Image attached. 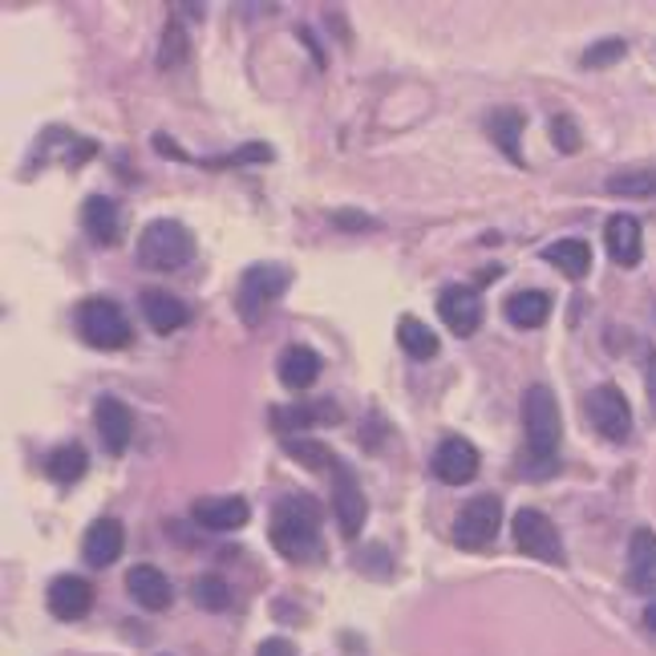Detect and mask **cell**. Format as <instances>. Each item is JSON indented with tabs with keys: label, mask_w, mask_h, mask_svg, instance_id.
<instances>
[{
	"label": "cell",
	"mask_w": 656,
	"mask_h": 656,
	"mask_svg": "<svg viewBox=\"0 0 656 656\" xmlns=\"http://www.w3.org/2000/svg\"><path fill=\"white\" fill-rule=\"evenodd\" d=\"M587 422L596 426L608 442H624L628 430H633V410H628V398H624L616 386L592 389V393H587Z\"/></svg>",
	"instance_id": "obj_8"
},
{
	"label": "cell",
	"mask_w": 656,
	"mask_h": 656,
	"mask_svg": "<svg viewBox=\"0 0 656 656\" xmlns=\"http://www.w3.org/2000/svg\"><path fill=\"white\" fill-rule=\"evenodd\" d=\"M142 317L154 332H175L178 325H187V305L171 293H146L142 296Z\"/></svg>",
	"instance_id": "obj_20"
},
{
	"label": "cell",
	"mask_w": 656,
	"mask_h": 656,
	"mask_svg": "<svg viewBox=\"0 0 656 656\" xmlns=\"http://www.w3.org/2000/svg\"><path fill=\"white\" fill-rule=\"evenodd\" d=\"M82 223L85 232H90V239H94L98 247H110L117 244V227H122V219H117V203L106 199V195H90L82 207Z\"/></svg>",
	"instance_id": "obj_18"
},
{
	"label": "cell",
	"mask_w": 656,
	"mask_h": 656,
	"mask_svg": "<svg viewBox=\"0 0 656 656\" xmlns=\"http://www.w3.org/2000/svg\"><path fill=\"white\" fill-rule=\"evenodd\" d=\"M163 61H158V65H163V70H171V65H178V61H183V53H187V37H183V29H178V21H171L166 24V37H163Z\"/></svg>",
	"instance_id": "obj_32"
},
{
	"label": "cell",
	"mask_w": 656,
	"mask_h": 656,
	"mask_svg": "<svg viewBox=\"0 0 656 656\" xmlns=\"http://www.w3.org/2000/svg\"><path fill=\"white\" fill-rule=\"evenodd\" d=\"M503 527V503L494 499V494H479V499H470L454 519V543L467 551H479L499 535Z\"/></svg>",
	"instance_id": "obj_6"
},
{
	"label": "cell",
	"mask_w": 656,
	"mask_h": 656,
	"mask_svg": "<svg viewBox=\"0 0 656 656\" xmlns=\"http://www.w3.org/2000/svg\"><path fill=\"white\" fill-rule=\"evenodd\" d=\"M45 470L49 479H58L61 486H70L85 474V450L82 445H58L53 454L45 458Z\"/></svg>",
	"instance_id": "obj_27"
},
{
	"label": "cell",
	"mask_w": 656,
	"mask_h": 656,
	"mask_svg": "<svg viewBox=\"0 0 656 656\" xmlns=\"http://www.w3.org/2000/svg\"><path fill=\"white\" fill-rule=\"evenodd\" d=\"M608 195H621V199H656V171H624V175H612Z\"/></svg>",
	"instance_id": "obj_28"
},
{
	"label": "cell",
	"mask_w": 656,
	"mask_h": 656,
	"mask_svg": "<svg viewBox=\"0 0 656 656\" xmlns=\"http://www.w3.org/2000/svg\"><path fill=\"white\" fill-rule=\"evenodd\" d=\"M271 422H276V430H284V434H296V430H305V426L337 422V410H332V401L325 398V401H312V406H296V410H276Z\"/></svg>",
	"instance_id": "obj_24"
},
{
	"label": "cell",
	"mask_w": 656,
	"mask_h": 656,
	"mask_svg": "<svg viewBox=\"0 0 656 656\" xmlns=\"http://www.w3.org/2000/svg\"><path fill=\"white\" fill-rule=\"evenodd\" d=\"M126 592L134 596V604H142L146 612H163L171 608V580H166L158 567L151 563H139V567H130L126 572Z\"/></svg>",
	"instance_id": "obj_13"
},
{
	"label": "cell",
	"mask_w": 656,
	"mask_h": 656,
	"mask_svg": "<svg viewBox=\"0 0 656 656\" xmlns=\"http://www.w3.org/2000/svg\"><path fill=\"white\" fill-rule=\"evenodd\" d=\"M271 547L288 560H308L320 540V506L305 494H288L271 511Z\"/></svg>",
	"instance_id": "obj_1"
},
{
	"label": "cell",
	"mask_w": 656,
	"mask_h": 656,
	"mask_svg": "<svg viewBox=\"0 0 656 656\" xmlns=\"http://www.w3.org/2000/svg\"><path fill=\"white\" fill-rule=\"evenodd\" d=\"M195 259V235L175 219H154L139 239V264L151 271H178Z\"/></svg>",
	"instance_id": "obj_2"
},
{
	"label": "cell",
	"mask_w": 656,
	"mask_h": 656,
	"mask_svg": "<svg viewBox=\"0 0 656 656\" xmlns=\"http://www.w3.org/2000/svg\"><path fill=\"white\" fill-rule=\"evenodd\" d=\"M195 604L207 612H223L232 604V587L223 584L219 575H199V580H195Z\"/></svg>",
	"instance_id": "obj_30"
},
{
	"label": "cell",
	"mask_w": 656,
	"mask_h": 656,
	"mask_svg": "<svg viewBox=\"0 0 656 656\" xmlns=\"http://www.w3.org/2000/svg\"><path fill=\"white\" fill-rule=\"evenodd\" d=\"M543 259L555 264L563 276H572V280H584L587 271H592V247L584 239H560V244L543 247Z\"/></svg>",
	"instance_id": "obj_22"
},
{
	"label": "cell",
	"mask_w": 656,
	"mask_h": 656,
	"mask_svg": "<svg viewBox=\"0 0 656 656\" xmlns=\"http://www.w3.org/2000/svg\"><path fill=\"white\" fill-rule=\"evenodd\" d=\"M523 122H527V117L519 114V110H494V114L486 117V134H491V142L511 158V163H523V151H519Z\"/></svg>",
	"instance_id": "obj_21"
},
{
	"label": "cell",
	"mask_w": 656,
	"mask_h": 656,
	"mask_svg": "<svg viewBox=\"0 0 656 656\" xmlns=\"http://www.w3.org/2000/svg\"><path fill=\"white\" fill-rule=\"evenodd\" d=\"M398 340H401V349L410 352L413 361H430L438 352V337H434V328H426L418 317H401L398 325Z\"/></svg>",
	"instance_id": "obj_26"
},
{
	"label": "cell",
	"mask_w": 656,
	"mask_h": 656,
	"mask_svg": "<svg viewBox=\"0 0 656 656\" xmlns=\"http://www.w3.org/2000/svg\"><path fill=\"white\" fill-rule=\"evenodd\" d=\"M94 426L98 434H102V445H106L110 454H122L130 445V434H134V413L114 398H102L94 410Z\"/></svg>",
	"instance_id": "obj_15"
},
{
	"label": "cell",
	"mask_w": 656,
	"mask_h": 656,
	"mask_svg": "<svg viewBox=\"0 0 656 656\" xmlns=\"http://www.w3.org/2000/svg\"><path fill=\"white\" fill-rule=\"evenodd\" d=\"M122 543H126V535H122V523L117 519H98L94 527L85 531V543H82V555L90 567H110V563L122 555Z\"/></svg>",
	"instance_id": "obj_17"
},
{
	"label": "cell",
	"mask_w": 656,
	"mask_h": 656,
	"mask_svg": "<svg viewBox=\"0 0 656 656\" xmlns=\"http://www.w3.org/2000/svg\"><path fill=\"white\" fill-rule=\"evenodd\" d=\"M288 268L280 264H256V268L244 271V280H239V317L244 325H259L264 312L276 305V296L288 288Z\"/></svg>",
	"instance_id": "obj_4"
},
{
	"label": "cell",
	"mask_w": 656,
	"mask_h": 656,
	"mask_svg": "<svg viewBox=\"0 0 656 656\" xmlns=\"http://www.w3.org/2000/svg\"><path fill=\"white\" fill-rule=\"evenodd\" d=\"M645 624H648V633L656 636V604H648V612H645Z\"/></svg>",
	"instance_id": "obj_37"
},
{
	"label": "cell",
	"mask_w": 656,
	"mask_h": 656,
	"mask_svg": "<svg viewBox=\"0 0 656 656\" xmlns=\"http://www.w3.org/2000/svg\"><path fill=\"white\" fill-rule=\"evenodd\" d=\"M523 430H527L531 454L551 462L555 450H560L563 422H560V401H555V393L547 386H531L523 393Z\"/></svg>",
	"instance_id": "obj_3"
},
{
	"label": "cell",
	"mask_w": 656,
	"mask_h": 656,
	"mask_svg": "<svg viewBox=\"0 0 656 656\" xmlns=\"http://www.w3.org/2000/svg\"><path fill=\"white\" fill-rule=\"evenodd\" d=\"M90 608H94V587L82 575H58L49 584V612L58 621H82Z\"/></svg>",
	"instance_id": "obj_12"
},
{
	"label": "cell",
	"mask_w": 656,
	"mask_h": 656,
	"mask_svg": "<svg viewBox=\"0 0 656 656\" xmlns=\"http://www.w3.org/2000/svg\"><path fill=\"white\" fill-rule=\"evenodd\" d=\"M624 58V41L621 37H612V41H596V45L584 53V65L587 70H596V65H612V61Z\"/></svg>",
	"instance_id": "obj_31"
},
{
	"label": "cell",
	"mask_w": 656,
	"mask_h": 656,
	"mask_svg": "<svg viewBox=\"0 0 656 656\" xmlns=\"http://www.w3.org/2000/svg\"><path fill=\"white\" fill-rule=\"evenodd\" d=\"M551 312V296L547 293H515L506 300V320L515 328H540Z\"/></svg>",
	"instance_id": "obj_25"
},
{
	"label": "cell",
	"mask_w": 656,
	"mask_h": 656,
	"mask_svg": "<svg viewBox=\"0 0 656 656\" xmlns=\"http://www.w3.org/2000/svg\"><path fill=\"white\" fill-rule=\"evenodd\" d=\"M320 377V357L308 345H293L280 357V381L288 389H308Z\"/></svg>",
	"instance_id": "obj_23"
},
{
	"label": "cell",
	"mask_w": 656,
	"mask_h": 656,
	"mask_svg": "<svg viewBox=\"0 0 656 656\" xmlns=\"http://www.w3.org/2000/svg\"><path fill=\"white\" fill-rule=\"evenodd\" d=\"M434 474L445 486H462L479 474V450L467 438H445L434 450Z\"/></svg>",
	"instance_id": "obj_11"
},
{
	"label": "cell",
	"mask_w": 656,
	"mask_h": 656,
	"mask_svg": "<svg viewBox=\"0 0 656 656\" xmlns=\"http://www.w3.org/2000/svg\"><path fill=\"white\" fill-rule=\"evenodd\" d=\"M247 515H252V506H247L244 499H235V494L199 499V503L191 506V519H195L203 531H235V527H244Z\"/></svg>",
	"instance_id": "obj_14"
},
{
	"label": "cell",
	"mask_w": 656,
	"mask_h": 656,
	"mask_svg": "<svg viewBox=\"0 0 656 656\" xmlns=\"http://www.w3.org/2000/svg\"><path fill=\"white\" fill-rule=\"evenodd\" d=\"M551 139H555V151H563V154L580 151V126H575L572 117H555V122H551Z\"/></svg>",
	"instance_id": "obj_33"
},
{
	"label": "cell",
	"mask_w": 656,
	"mask_h": 656,
	"mask_svg": "<svg viewBox=\"0 0 656 656\" xmlns=\"http://www.w3.org/2000/svg\"><path fill=\"white\" fill-rule=\"evenodd\" d=\"M628 563H633V584L653 596L656 592V535L648 527L633 531V543H628Z\"/></svg>",
	"instance_id": "obj_19"
},
{
	"label": "cell",
	"mask_w": 656,
	"mask_h": 656,
	"mask_svg": "<svg viewBox=\"0 0 656 656\" xmlns=\"http://www.w3.org/2000/svg\"><path fill=\"white\" fill-rule=\"evenodd\" d=\"M332 511H337L340 535L345 540H357L365 527V515H369V503H365V491L352 470L337 467V494H332Z\"/></svg>",
	"instance_id": "obj_10"
},
{
	"label": "cell",
	"mask_w": 656,
	"mask_h": 656,
	"mask_svg": "<svg viewBox=\"0 0 656 656\" xmlns=\"http://www.w3.org/2000/svg\"><path fill=\"white\" fill-rule=\"evenodd\" d=\"M284 450H288L296 462H305V467H312V470H332V467H337L332 450H328V445H320L317 438H284Z\"/></svg>",
	"instance_id": "obj_29"
},
{
	"label": "cell",
	"mask_w": 656,
	"mask_h": 656,
	"mask_svg": "<svg viewBox=\"0 0 656 656\" xmlns=\"http://www.w3.org/2000/svg\"><path fill=\"white\" fill-rule=\"evenodd\" d=\"M256 656H296V645L293 640H284V636H268V640L259 645Z\"/></svg>",
	"instance_id": "obj_34"
},
{
	"label": "cell",
	"mask_w": 656,
	"mask_h": 656,
	"mask_svg": "<svg viewBox=\"0 0 656 656\" xmlns=\"http://www.w3.org/2000/svg\"><path fill=\"white\" fill-rule=\"evenodd\" d=\"M438 312H442L445 328L454 337H474L482 325V305L474 288H462V284H450L442 296H438Z\"/></svg>",
	"instance_id": "obj_9"
},
{
	"label": "cell",
	"mask_w": 656,
	"mask_h": 656,
	"mask_svg": "<svg viewBox=\"0 0 656 656\" xmlns=\"http://www.w3.org/2000/svg\"><path fill=\"white\" fill-rule=\"evenodd\" d=\"M340 227H369V219H361V215H337Z\"/></svg>",
	"instance_id": "obj_36"
},
{
	"label": "cell",
	"mask_w": 656,
	"mask_h": 656,
	"mask_svg": "<svg viewBox=\"0 0 656 656\" xmlns=\"http://www.w3.org/2000/svg\"><path fill=\"white\" fill-rule=\"evenodd\" d=\"M78 325L94 349H126L130 345V325L114 300H102V296L85 300L82 312H78Z\"/></svg>",
	"instance_id": "obj_7"
},
{
	"label": "cell",
	"mask_w": 656,
	"mask_h": 656,
	"mask_svg": "<svg viewBox=\"0 0 656 656\" xmlns=\"http://www.w3.org/2000/svg\"><path fill=\"white\" fill-rule=\"evenodd\" d=\"M511 535H515V547L531 560H543V563H560L563 560V543H560V531L551 523L543 511L535 506H523L515 511L511 519Z\"/></svg>",
	"instance_id": "obj_5"
},
{
	"label": "cell",
	"mask_w": 656,
	"mask_h": 656,
	"mask_svg": "<svg viewBox=\"0 0 656 656\" xmlns=\"http://www.w3.org/2000/svg\"><path fill=\"white\" fill-rule=\"evenodd\" d=\"M648 389H653V410H656V349H648Z\"/></svg>",
	"instance_id": "obj_35"
},
{
	"label": "cell",
	"mask_w": 656,
	"mask_h": 656,
	"mask_svg": "<svg viewBox=\"0 0 656 656\" xmlns=\"http://www.w3.org/2000/svg\"><path fill=\"white\" fill-rule=\"evenodd\" d=\"M604 239H608V256L616 259L621 268H636V264H640V252H645L640 219H633V215H612Z\"/></svg>",
	"instance_id": "obj_16"
}]
</instances>
